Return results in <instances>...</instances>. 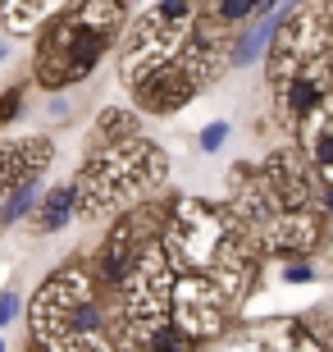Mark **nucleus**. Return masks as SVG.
Masks as SVG:
<instances>
[{
    "instance_id": "nucleus-1",
    "label": "nucleus",
    "mask_w": 333,
    "mask_h": 352,
    "mask_svg": "<svg viewBox=\"0 0 333 352\" xmlns=\"http://www.w3.org/2000/svg\"><path fill=\"white\" fill-rule=\"evenodd\" d=\"M32 343L37 352H115L105 307L82 265H69L41 284L32 302Z\"/></svg>"
},
{
    "instance_id": "nucleus-2",
    "label": "nucleus",
    "mask_w": 333,
    "mask_h": 352,
    "mask_svg": "<svg viewBox=\"0 0 333 352\" xmlns=\"http://www.w3.org/2000/svg\"><path fill=\"white\" fill-rule=\"evenodd\" d=\"M165 151H155L146 138H128L119 146L91 151V160L78 174V215H110V210L128 206L151 188L165 183Z\"/></svg>"
},
{
    "instance_id": "nucleus-3",
    "label": "nucleus",
    "mask_w": 333,
    "mask_h": 352,
    "mask_svg": "<svg viewBox=\"0 0 333 352\" xmlns=\"http://www.w3.org/2000/svg\"><path fill=\"white\" fill-rule=\"evenodd\" d=\"M119 5H78L65 10V23H55L46 32L37 51V82L41 87H65V82L87 78L96 60L105 55V46L115 41V28L124 23Z\"/></svg>"
},
{
    "instance_id": "nucleus-4",
    "label": "nucleus",
    "mask_w": 333,
    "mask_h": 352,
    "mask_svg": "<svg viewBox=\"0 0 333 352\" xmlns=\"http://www.w3.org/2000/svg\"><path fill=\"white\" fill-rule=\"evenodd\" d=\"M146 248H151V238H146V215H128V220L110 234V243L101 248V279L110 288H124L133 279V270H137V261H141Z\"/></svg>"
},
{
    "instance_id": "nucleus-5",
    "label": "nucleus",
    "mask_w": 333,
    "mask_h": 352,
    "mask_svg": "<svg viewBox=\"0 0 333 352\" xmlns=\"http://www.w3.org/2000/svg\"><path fill=\"white\" fill-rule=\"evenodd\" d=\"M51 142L46 138H14V142H0V197L19 192L23 183H37L41 170L51 165Z\"/></svg>"
},
{
    "instance_id": "nucleus-6",
    "label": "nucleus",
    "mask_w": 333,
    "mask_h": 352,
    "mask_svg": "<svg viewBox=\"0 0 333 352\" xmlns=\"http://www.w3.org/2000/svg\"><path fill=\"white\" fill-rule=\"evenodd\" d=\"M301 142H306L310 170L320 174V183H333V101H324L320 115L301 124Z\"/></svg>"
},
{
    "instance_id": "nucleus-7",
    "label": "nucleus",
    "mask_w": 333,
    "mask_h": 352,
    "mask_svg": "<svg viewBox=\"0 0 333 352\" xmlns=\"http://www.w3.org/2000/svg\"><path fill=\"white\" fill-rule=\"evenodd\" d=\"M73 215H78V188H73V183H65V188L46 192V201L37 206L32 229H37V234H55V229H65Z\"/></svg>"
},
{
    "instance_id": "nucleus-8",
    "label": "nucleus",
    "mask_w": 333,
    "mask_h": 352,
    "mask_svg": "<svg viewBox=\"0 0 333 352\" xmlns=\"http://www.w3.org/2000/svg\"><path fill=\"white\" fill-rule=\"evenodd\" d=\"M51 14H65V10H55V5H0V19L10 28H32L41 19H51Z\"/></svg>"
},
{
    "instance_id": "nucleus-9",
    "label": "nucleus",
    "mask_w": 333,
    "mask_h": 352,
    "mask_svg": "<svg viewBox=\"0 0 333 352\" xmlns=\"http://www.w3.org/2000/svg\"><path fill=\"white\" fill-rule=\"evenodd\" d=\"M205 10H210L215 23H242V19H256L260 5H251V0H224V5H205Z\"/></svg>"
},
{
    "instance_id": "nucleus-10",
    "label": "nucleus",
    "mask_w": 333,
    "mask_h": 352,
    "mask_svg": "<svg viewBox=\"0 0 333 352\" xmlns=\"http://www.w3.org/2000/svg\"><path fill=\"white\" fill-rule=\"evenodd\" d=\"M37 183H41V179H37ZM37 183H23V188H19V192H14L10 201H5L0 220H5V224H14V220H19V215H23V210L32 206V197H37Z\"/></svg>"
},
{
    "instance_id": "nucleus-11",
    "label": "nucleus",
    "mask_w": 333,
    "mask_h": 352,
    "mask_svg": "<svg viewBox=\"0 0 333 352\" xmlns=\"http://www.w3.org/2000/svg\"><path fill=\"white\" fill-rule=\"evenodd\" d=\"M224 138H229V124H210V129H201V138H196V142H201V151H219V146H224Z\"/></svg>"
},
{
    "instance_id": "nucleus-12",
    "label": "nucleus",
    "mask_w": 333,
    "mask_h": 352,
    "mask_svg": "<svg viewBox=\"0 0 333 352\" xmlns=\"http://www.w3.org/2000/svg\"><path fill=\"white\" fill-rule=\"evenodd\" d=\"M19 101H23V91L14 87V91H5V96H0V124H10L14 115H19Z\"/></svg>"
},
{
    "instance_id": "nucleus-13",
    "label": "nucleus",
    "mask_w": 333,
    "mask_h": 352,
    "mask_svg": "<svg viewBox=\"0 0 333 352\" xmlns=\"http://www.w3.org/2000/svg\"><path fill=\"white\" fill-rule=\"evenodd\" d=\"M283 279H288V284H310V279H315V265H288V270H283Z\"/></svg>"
},
{
    "instance_id": "nucleus-14",
    "label": "nucleus",
    "mask_w": 333,
    "mask_h": 352,
    "mask_svg": "<svg viewBox=\"0 0 333 352\" xmlns=\"http://www.w3.org/2000/svg\"><path fill=\"white\" fill-rule=\"evenodd\" d=\"M14 311H19V298H14V293H5V298H0V325H10Z\"/></svg>"
},
{
    "instance_id": "nucleus-15",
    "label": "nucleus",
    "mask_w": 333,
    "mask_h": 352,
    "mask_svg": "<svg viewBox=\"0 0 333 352\" xmlns=\"http://www.w3.org/2000/svg\"><path fill=\"white\" fill-rule=\"evenodd\" d=\"M320 197H324V210L333 215V183H324V192H320Z\"/></svg>"
}]
</instances>
